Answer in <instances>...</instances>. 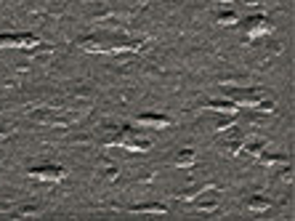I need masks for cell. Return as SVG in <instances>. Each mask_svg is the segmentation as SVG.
<instances>
[{"instance_id":"cell-5","label":"cell","mask_w":295,"mask_h":221,"mask_svg":"<svg viewBox=\"0 0 295 221\" xmlns=\"http://www.w3.org/2000/svg\"><path fill=\"white\" fill-rule=\"evenodd\" d=\"M138 123H141V125H152V128H168L170 117H165V115H141V117H138Z\"/></svg>"},{"instance_id":"cell-7","label":"cell","mask_w":295,"mask_h":221,"mask_svg":"<svg viewBox=\"0 0 295 221\" xmlns=\"http://www.w3.org/2000/svg\"><path fill=\"white\" fill-rule=\"evenodd\" d=\"M168 208L165 205H154V203H149V205H138V208H130V213H165Z\"/></svg>"},{"instance_id":"cell-4","label":"cell","mask_w":295,"mask_h":221,"mask_svg":"<svg viewBox=\"0 0 295 221\" xmlns=\"http://www.w3.org/2000/svg\"><path fill=\"white\" fill-rule=\"evenodd\" d=\"M229 96L234 99L237 104H242V107H255L261 102V91H242V88H237V91H229Z\"/></svg>"},{"instance_id":"cell-9","label":"cell","mask_w":295,"mask_h":221,"mask_svg":"<svg viewBox=\"0 0 295 221\" xmlns=\"http://www.w3.org/2000/svg\"><path fill=\"white\" fill-rule=\"evenodd\" d=\"M269 200H266V197H253V200H250V211H269Z\"/></svg>"},{"instance_id":"cell-12","label":"cell","mask_w":295,"mask_h":221,"mask_svg":"<svg viewBox=\"0 0 295 221\" xmlns=\"http://www.w3.org/2000/svg\"><path fill=\"white\" fill-rule=\"evenodd\" d=\"M255 107H258V110H261V112H271V110H274V104H271V102H263V104L258 102V104H255Z\"/></svg>"},{"instance_id":"cell-6","label":"cell","mask_w":295,"mask_h":221,"mask_svg":"<svg viewBox=\"0 0 295 221\" xmlns=\"http://www.w3.org/2000/svg\"><path fill=\"white\" fill-rule=\"evenodd\" d=\"M0 48H21V35H0Z\"/></svg>"},{"instance_id":"cell-1","label":"cell","mask_w":295,"mask_h":221,"mask_svg":"<svg viewBox=\"0 0 295 221\" xmlns=\"http://www.w3.org/2000/svg\"><path fill=\"white\" fill-rule=\"evenodd\" d=\"M80 48L93 51V53H117V51H136L141 48V43L122 40V37H114V35H91L80 40Z\"/></svg>"},{"instance_id":"cell-8","label":"cell","mask_w":295,"mask_h":221,"mask_svg":"<svg viewBox=\"0 0 295 221\" xmlns=\"http://www.w3.org/2000/svg\"><path fill=\"white\" fill-rule=\"evenodd\" d=\"M207 107L215 112H237V104H226V102H210Z\"/></svg>"},{"instance_id":"cell-2","label":"cell","mask_w":295,"mask_h":221,"mask_svg":"<svg viewBox=\"0 0 295 221\" xmlns=\"http://www.w3.org/2000/svg\"><path fill=\"white\" fill-rule=\"evenodd\" d=\"M242 29H245L247 37H258V35H269L274 27H271V21H269L266 16H250V19L242 24Z\"/></svg>"},{"instance_id":"cell-10","label":"cell","mask_w":295,"mask_h":221,"mask_svg":"<svg viewBox=\"0 0 295 221\" xmlns=\"http://www.w3.org/2000/svg\"><path fill=\"white\" fill-rule=\"evenodd\" d=\"M189 163H194V152L192 149H184L181 155L176 157V165H189Z\"/></svg>"},{"instance_id":"cell-3","label":"cell","mask_w":295,"mask_h":221,"mask_svg":"<svg viewBox=\"0 0 295 221\" xmlns=\"http://www.w3.org/2000/svg\"><path fill=\"white\" fill-rule=\"evenodd\" d=\"M32 179H40V181H61L67 176V171L61 165H37V168L29 171Z\"/></svg>"},{"instance_id":"cell-11","label":"cell","mask_w":295,"mask_h":221,"mask_svg":"<svg viewBox=\"0 0 295 221\" xmlns=\"http://www.w3.org/2000/svg\"><path fill=\"white\" fill-rule=\"evenodd\" d=\"M218 24H223V27L237 24V13H218Z\"/></svg>"}]
</instances>
